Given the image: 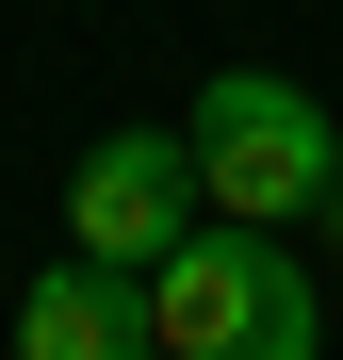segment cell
Instances as JSON below:
<instances>
[{
  "label": "cell",
  "mask_w": 343,
  "mask_h": 360,
  "mask_svg": "<svg viewBox=\"0 0 343 360\" xmlns=\"http://www.w3.org/2000/svg\"><path fill=\"white\" fill-rule=\"evenodd\" d=\"M147 328H163V360H327L311 262L278 246V229H229V213L147 262Z\"/></svg>",
  "instance_id": "1"
},
{
  "label": "cell",
  "mask_w": 343,
  "mask_h": 360,
  "mask_svg": "<svg viewBox=\"0 0 343 360\" xmlns=\"http://www.w3.org/2000/svg\"><path fill=\"white\" fill-rule=\"evenodd\" d=\"M180 131H196V180H213V213H229V229H295V213H327V180H343L327 98H311V82H278V66L196 82Z\"/></svg>",
  "instance_id": "2"
},
{
  "label": "cell",
  "mask_w": 343,
  "mask_h": 360,
  "mask_svg": "<svg viewBox=\"0 0 343 360\" xmlns=\"http://www.w3.org/2000/svg\"><path fill=\"white\" fill-rule=\"evenodd\" d=\"M213 229V180H196V131H98L66 164V246L82 262H163V246H196Z\"/></svg>",
  "instance_id": "3"
},
{
  "label": "cell",
  "mask_w": 343,
  "mask_h": 360,
  "mask_svg": "<svg viewBox=\"0 0 343 360\" xmlns=\"http://www.w3.org/2000/svg\"><path fill=\"white\" fill-rule=\"evenodd\" d=\"M17 360H163V328H147V278L66 246V262L17 295Z\"/></svg>",
  "instance_id": "4"
},
{
  "label": "cell",
  "mask_w": 343,
  "mask_h": 360,
  "mask_svg": "<svg viewBox=\"0 0 343 360\" xmlns=\"http://www.w3.org/2000/svg\"><path fill=\"white\" fill-rule=\"evenodd\" d=\"M327 229H343V180H327Z\"/></svg>",
  "instance_id": "5"
}]
</instances>
